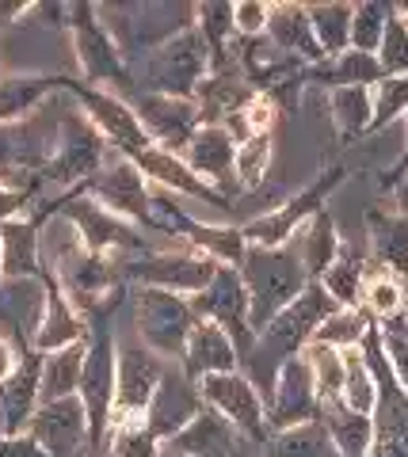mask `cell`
<instances>
[{"mask_svg":"<svg viewBox=\"0 0 408 457\" xmlns=\"http://www.w3.org/2000/svg\"><path fill=\"white\" fill-rule=\"evenodd\" d=\"M332 312H336V302L325 294V286H321V282H309L298 302L287 305V309L279 312V317L256 336V347H252V354L241 362V366H248L245 374L252 378V385H256L260 393L271 389L279 366L290 362V359H298V354H305V347H309V343H313V336H317V328L325 324Z\"/></svg>","mask_w":408,"mask_h":457,"instance_id":"cell-1","label":"cell"},{"mask_svg":"<svg viewBox=\"0 0 408 457\" xmlns=\"http://www.w3.org/2000/svg\"><path fill=\"white\" fill-rule=\"evenodd\" d=\"M62 27L69 31V42H73V57H77V80L88 84V88H104L115 92L122 99H134L137 80L130 62L122 57L115 35L104 27L100 8L84 4V0H73V4H62Z\"/></svg>","mask_w":408,"mask_h":457,"instance_id":"cell-2","label":"cell"},{"mask_svg":"<svg viewBox=\"0 0 408 457\" xmlns=\"http://www.w3.org/2000/svg\"><path fill=\"white\" fill-rule=\"evenodd\" d=\"M241 282L248 290V320L252 332H263L287 305H294L305 294L309 275L294 245L287 248H248L241 263Z\"/></svg>","mask_w":408,"mask_h":457,"instance_id":"cell-3","label":"cell"},{"mask_svg":"<svg viewBox=\"0 0 408 457\" xmlns=\"http://www.w3.org/2000/svg\"><path fill=\"white\" fill-rule=\"evenodd\" d=\"M96 8H100V20L115 35L130 69L142 65L168 38L195 27V4H172V0H137V4H96Z\"/></svg>","mask_w":408,"mask_h":457,"instance_id":"cell-4","label":"cell"},{"mask_svg":"<svg viewBox=\"0 0 408 457\" xmlns=\"http://www.w3.org/2000/svg\"><path fill=\"white\" fill-rule=\"evenodd\" d=\"M115 370H119V343L111 332V312L88 317V354L80 374V404L88 416V457H107L111 408H115Z\"/></svg>","mask_w":408,"mask_h":457,"instance_id":"cell-5","label":"cell"},{"mask_svg":"<svg viewBox=\"0 0 408 457\" xmlns=\"http://www.w3.org/2000/svg\"><path fill=\"white\" fill-rule=\"evenodd\" d=\"M344 179H347V168L329 164V168H321L298 195H290L283 206H275V210L260 213V218L245 221L241 233L248 240V248H287V245H294V237H298L302 228L325 210V203L340 191Z\"/></svg>","mask_w":408,"mask_h":457,"instance_id":"cell-6","label":"cell"},{"mask_svg":"<svg viewBox=\"0 0 408 457\" xmlns=\"http://www.w3.org/2000/svg\"><path fill=\"white\" fill-rule=\"evenodd\" d=\"M107 156H111V145L88 122V114L77 104H69L58 114V145H54L50 164L42 171V187H62V195L80 191L107 164Z\"/></svg>","mask_w":408,"mask_h":457,"instance_id":"cell-7","label":"cell"},{"mask_svg":"<svg viewBox=\"0 0 408 457\" xmlns=\"http://www.w3.org/2000/svg\"><path fill=\"white\" fill-rule=\"evenodd\" d=\"M130 302H134L137 343L149 347L153 354H161L164 362H184L187 339L195 324H199L187 297L153 290V286H130Z\"/></svg>","mask_w":408,"mask_h":457,"instance_id":"cell-8","label":"cell"},{"mask_svg":"<svg viewBox=\"0 0 408 457\" xmlns=\"http://www.w3.org/2000/svg\"><path fill=\"white\" fill-rule=\"evenodd\" d=\"M206 77H210V50L195 27L168 38L164 46H157L134 69L137 92H161L176 99H195Z\"/></svg>","mask_w":408,"mask_h":457,"instance_id":"cell-9","label":"cell"},{"mask_svg":"<svg viewBox=\"0 0 408 457\" xmlns=\"http://www.w3.org/2000/svg\"><path fill=\"white\" fill-rule=\"evenodd\" d=\"M62 218H65L69 228H73L77 245L84 252H92V255H107V260H137V255L149 252L142 228L115 218V213L104 210L84 191H65Z\"/></svg>","mask_w":408,"mask_h":457,"instance_id":"cell-10","label":"cell"},{"mask_svg":"<svg viewBox=\"0 0 408 457\" xmlns=\"http://www.w3.org/2000/svg\"><path fill=\"white\" fill-rule=\"evenodd\" d=\"M80 191L88 198H96L104 210H111L115 218L137 225L142 233H161L164 237L157 213H153V187H149V179L142 176V171H137V164L130 161V156L111 153L107 164L96 171Z\"/></svg>","mask_w":408,"mask_h":457,"instance_id":"cell-11","label":"cell"},{"mask_svg":"<svg viewBox=\"0 0 408 457\" xmlns=\"http://www.w3.org/2000/svg\"><path fill=\"white\" fill-rule=\"evenodd\" d=\"M153 213H157L164 237L184 240L187 248L210 255L214 263L241 270L245 255H248V240H245V233H241V225H214V221L195 218V213H187L172 195L157 191V187H153Z\"/></svg>","mask_w":408,"mask_h":457,"instance_id":"cell-12","label":"cell"},{"mask_svg":"<svg viewBox=\"0 0 408 457\" xmlns=\"http://www.w3.org/2000/svg\"><path fill=\"white\" fill-rule=\"evenodd\" d=\"M54 145H58V122H46L38 114L16 126H0V179L8 187L38 195Z\"/></svg>","mask_w":408,"mask_h":457,"instance_id":"cell-13","label":"cell"},{"mask_svg":"<svg viewBox=\"0 0 408 457\" xmlns=\"http://www.w3.org/2000/svg\"><path fill=\"white\" fill-rule=\"evenodd\" d=\"M218 267L210 255L195 252V248H161V252H146L137 260H126V282L130 286H153V290H168L179 297H195L214 282Z\"/></svg>","mask_w":408,"mask_h":457,"instance_id":"cell-14","label":"cell"},{"mask_svg":"<svg viewBox=\"0 0 408 457\" xmlns=\"http://www.w3.org/2000/svg\"><path fill=\"white\" fill-rule=\"evenodd\" d=\"M199 396L210 411L233 427L241 438L256 442V446H267L271 442V427H267V404L263 393L252 385V378L245 370H233V374H214L199 381Z\"/></svg>","mask_w":408,"mask_h":457,"instance_id":"cell-15","label":"cell"},{"mask_svg":"<svg viewBox=\"0 0 408 457\" xmlns=\"http://www.w3.org/2000/svg\"><path fill=\"white\" fill-rule=\"evenodd\" d=\"M195 317L199 320H210L218 324L225 336L237 343V351H241V362L252 354L256 347V332H252V320H248V290L241 282V270L237 267H218L214 282L199 290L195 297H187Z\"/></svg>","mask_w":408,"mask_h":457,"instance_id":"cell-16","label":"cell"},{"mask_svg":"<svg viewBox=\"0 0 408 457\" xmlns=\"http://www.w3.org/2000/svg\"><path fill=\"white\" fill-rule=\"evenodd\" d=\"M62 198H50V203H38L35 210L20 213L12 221H0V275L4 282H27L38 278L46 260H42V228L54 213H62Z\"/></svg>","mask_w":408,"mask_h":457,"instance_id":"cell-17","label":"cell"},{"mask_svg":"<svg viewBox=\"0 0 408 457\" xmlns=\"http://www.w3.org/2000/svg\"><path fill=\"white\" fill-rule=\"evenodd\" d=\"M263 404H267V427H271V435H283L290 427L321 420V396H317V381H313V370H309L305 354L279 366L271 389L263 393Z\"/></svg>","mask_w":408,"mask_h":457,"instance_id":"cell-18","label":"cell"},{"mask_svg":"<svg viewBox=\"0 0 408 457\" xmlns=\"http://www.w3.org/2000/svg\"><path fill=\"white\" fill-rule=\"evenodd\" d=\"M73 104L88 114V122L100 130V137L111 145V153L119 156H134L149 145V134L137 111L130 107V99H122L115 92H104V88H88V84H73Z\"/></svg>","mask_w":408,"mask_h":457,"instance_id":"cell-19","label":"cell"},{"mask_svg":"<svg viewBox=\"0 0 408 457\" xmlns=\"http://www.w3.org/2000/svg\"><path fill=\"white\" fill-rule=\"evenodd\" d=\"M161 354H153L142 343H126L119 347V370H115V408H111V423L115 420H146L153 404V393L161 389L164 370Z\"/></svg>","mask_w":408,"mask_h":457,"instance_id":"cell-20","label":"cell"},{"mask_svg":"<svg viewBox=\"0 0 408 457\" xmlns=\"http://www.w3.org/2000/svg\"><path fill=\"white\" fill-rule=\"evenodd\" d=\"M130 107L137 111L146 134H149V145L168 149V153H184L187 141L199 134V107L195 99H176V96H161V92H134Z\"/></svg>","mask_w":408,"mask_h":457,"instance_id":"cell-21","label":"cell"},{"mask_svg":"<svg viewBox=\"0 0 408 457\" xmlns=\"http://www.w3.org/2000/svg\"><path fill=\"white\" fill-rule=\"evenodd\" d=\"M42 317L35 324V332L27 336V343L38 351V354H54V351H65L73 343L88 339V317L69 302V294L62 290L58 275L50 267H42Z\"/></svg>","mask_w":408,"mask_h":457,"instance_id":"cell-22","label":"cell"},{"mask_svg":"<svg viewBox=\"0 0 408 457\" xmlns=\"http://www.w3.org/2000/svg\"><path fill=\"white\" fill-rule=\"evenodd\" d=\"M130 161L137 164V171L149 179V187L157 191H168V195H184V198H195L218 213H229L233 210V198H225L218 187H210L203 176H195L187 168V161L179 153H168V149H157V145H146L142 153H134Z\"/></svg>","mask_w":408,"mask_h":457,"instance_id":"cell-23","label":"cell"},{"mask_svg":"<svg viewBox=\"0 0 408 457\" xmlns=\"http://www.w3.org/2000/svg\"><path fill=\"white\" fill-rule=\"evenodd\" d=\"M27 431L46 446L50 457H88V416H84L80 396L38 404Z\"/></svg>","mask_w":408,"mask_h":457,"instance_id":"cell-24","label":"cell"},{"mask_svg":"<svg viewBox=\"0 0 408 457\" xmlns=\"http://www.w3.org/2000/svg\"><path fill=\"white\" fill-rule=\"evenodd\" d=\"M206 404H203V396H199V385L187 381V374L179 370V362H172L164 370V381H161V389L153 393V404L146 411V427L153 431V438L157 442H168V438H176L184 427L199 416Z\"/></svg>","mask_w":408,"mask_h":457,"instance_id":"cell-25","label":"cell"},{"mask_svg":"<svg viewBox=\"0 0 408 457\" xmlns=\"http://www.w3.org/2000/svg\"><path fill=\"white\" fill-rule=\"evenodd\" d=\"M77 77L65 73H0V126L35 119L54 92H73Z\"/></svg>","mask_w":408,"mask_h":457,"instance_id":"cell-26","label":"cell"},{"mask_svg":"<svg viewBox=\"0 0 408 457\" xmlns=\"http://www.w3.org/2000/svg\"><path fill=\"white\" fill-rule=\"evenodd\" d=\"M187 161V168L195 176H203L210 187H218L225 198L237 195V141L225 134V126H199V134L187 141V149L179 153Z\"/></svg>","mask_w":408,"mask_h":457,"instance_id":"cell-27","label":"cell"},{"mask_svg":"<svg viewBox=\"0 0 408 457\" xmlns=\"http://www.w3.org/2000/svg\"><path fill=\"white\" fill-rule=\"evenodd\" d=\"M179 370L187 374V381L199 385L203 378L233 374V370H241V351H237V343L225 336L218 324L199 320V324H195V332H191V339H187V351H184V362H179Z\"/></svg>","mask_w":408,"mask_h":457,"instance_id":"cell-28","label":"cell"},{"mask_svg":"<svg viewBox=\"0 0 408 457\" xmlns=\"http://www.w3.org/2000/svg\"><path fill=\"white\" fill-rule=\"evenodd\" d=\"M256 88L248 84V77L241 73V65L233 69H218V73H210L199 92H195V107H199V119L203 126H221L225 119H233V114H241Z\"/></svg>","mask_w":408,"mask_h":457,"instance_id":"cell-29","label":"cell"},{"mask_svg":"<svg viewBox=\"0 0 408 457\" xmlns=\"http://www.w3.org/2000/svg\"><path fill=\"white\" fill-rule=\"evenodd\" d=\"M367 240H371V263L408 282V218L404 213L371 206Z\"/></svg>","mask_w":408,"mask_h":457,"instance_id":"cell-30","label":"cell"},{"mask_svg":"<svg viewBox=\"0 0 408 457\" xmlns=\"http://www.w3.org/2000/svg\"><path fill=\"white\" fill-rule=\"evenodd\" d=\"M386 73L378 65V54H359V50H344L336 57H325V62L305 69V84H317L325 92L336 88H374L382 84Z\"/></svg>","mask_w":408,"mask_h":457,"instance_id":"cell-31","label":"cell"},{"mask_svg":"<svg viewBox=\"0 0 408 457\" xmlns=\"http://www.w3.org/2000/svg\"><path fill=\"white\" fill-rule=\"evenodd\" d=\"M267 38H271L283 54L298 57V62H305V65L325 62V54H321V46H317V35H313V23H309V8L305 4H271Z\"/></svg>","mask_w":408,"mask_h":457,"instance_id":"cell-32","label":"cell"},{"mask_svg":"<svg viewBox=\"0 0 408 457\" xmlns=\"http://www.w3.org/2000/svg\"><path fill=\"white\" fill-rule=\"evenodd\" d=\"M237 438H241V435H237L233 427L218 416V411L203 408L199 416H195L176 438H168L164 446L176 450V453H184V457H233Z\"/></svg>","mask_w":408,"mask_h":457,"instance_id":"cell-33","label":"cell"},{"mask_svg":"<svg viewBox=\"0 0 408 457\" xmlns=\"http://www.w3.org/2000/svg\"><path fill=\"white\" fill-rule=\"evenodd\" d=\"M321 427L329 431L340 457H371L374 453V420L355 408H347L344 400H325V404H321Z\"/></svg>","mask_w":408,"mask_h":457,"instance_id":"cell-34","label":"cell"},{"mask_svg":"<svg viewBox=\"0 0 408 457\" xmlns=\"http://www.w3.org/2000/svg\"><path fill=\"white\" fill-rule=\"evenodd\" d=\"M195 31L203 35L210 50V73L237 65V31H233V4L225 0H203L195 4Z\"/></svg>","mask_w":408,"mask_h":457,"instance_id":"cell-35","label":"cell"},{"mask_svg":"<svg viewBox=\"0 0 408 457\" xmlns=\"http://www.w3.org/2000/svg\"><path fill=\"white\" fill-rule=\"evenodd\" d=\"M294 248H298V255H302L309 282H321V275L336 263V255H340V248H344V237H340V228H336L332 213L321 210L317 218L294 237Z\"/></svg>","mask_w":408,"mask_h":457,"instance_id":"cell-36","label":"cell"},{"mask_svg":"<svg viewBox=\"0 0 408 457\" xmlns=\"http://www.w3.org/2000/svg\"><path fill=\"white\" fill-rule=\"evenodd\" d=\"M367 270H371V260H367V255H359L344 240L336 263L325 270V275H321V286H325V294L336 302V309H359L362 286H367Z\"/></svg>","mask_w":408,"mask_h":457,"instance_id":"cell-37","label":"cell"},{"mask_svg":"<svg viewBox=\"0 0 408 457\" xmlns=\"http://www.w3.org/2000/svg\"><path fill=\"white\" fill-rule=\"evenodd\" d=\"M329 114L340 141H359L374 130V88H336L329 92Z\"/></svg>","mask_w":408,"mask_h":457,"instance_id":"cell-38","label":"cell"},{"mask_svg":"<svg viewBox=\"0 0 408 457\" xmlns=\"http://www.w3.org/2000/svg\"><path fill=\"white\" fill-rule=\"evenodd\" d=\"M359 309L367 312L374 324H386V320L404 317V309H408V282L371 263L367 286H362V297H359Z\"/></svg>","mask_w":408,"mask_h":457,"instance_id":"cell-39","label":"cell"},{"mask_svg":"<svg viewBox=\"0 0 408 457\" xmlns=\"http://www.w3.org/2000/svg\"><path fill=\"white\" fill-rule=\"evenodd\" d=\"M84 354H88V339L73 343L65 351L42 354V404L50 400H65L80 393V374H84Z\"/></svg>","mask_w":408,"mask_h":457,"instance_id":"cell-40","label":"cell"},{"mask_svg":"<svg viewBox=\"0 0 408 457\" xmlns=\"http://www.w3.org/2000/svg\"><path fill=\"white\" fill-rule=\"evenodd\" d=\"M305 8H309V23H313L321 54L336 57L351 50V12H355V4H305Z\"/></svg>","mask_w":408,"mask_h":457,"instance_id":"cell-41","label":"cell"},{"mask_svg":"<svg viewBox=\"0 0 408 457\" xmlns=\"http://www.w3.org/2000/svg\"><path fill=\"white\" fill-rule=\"evenodd\" d=\"M267 457H340L332 446L329 431L317 423H302V427H290L283 435H271L267 442Z\"/></svg>","mask_w":408,"mask_h":457,"instance_id":"cell-42","label":"cell"},{"mask_svg":"<svg viewBox=\"0 0 408 457\" xmlns=\"http://www.w3.org/2000/svg\"><path fill=\"white\" fill-rule=\"evenodd\" d=\"M275 161V134H252L248 141L237 145V164H233V176H237V191H256L260 183L267 179Z\"/></svg>","mask_w":408,"mask_h":457,"instance_id":"cell-43","label":"cell"},{"mask_svg":"<svg viewBox=\"0 0 408 457\" xmlns=\"http://www.w3.org/2000/svg\"><path fill=\"white\" fill-rule=\"evenodd\" d=\"M344 404L362 411V416H374V404H378V381L367 366V354L362 347L355 351H344Z\"/></svg>","mask_w":408,"mask_h":457,"instance_id":"cell-44","label":"cell"},{"mask_svg":"<svg viewBox=\"0 0 408 457\" xmlns=\"http://www.w3.org/2000/svg\"><path fill=\"white\" fill-rule=\"evenodd\" d=\"M371 328H374V320L362 309H336L332 317L317 328L313 343H325V347H336V351H355V347H362Z\"/></svg>","mask_w":408,"mask_h":457,"instance_id":"cell-45","label":"cell"},{"mask_svg":"<svg viewBox=\"0 0 408 457\" xmlns=\"http://www.w3.org/2000/svg\"><path fill=\"white\" fill-rule=\"evenodd\" d=\"M389 20H393V4H382V0L355 4V12H351V50L378 54V46H382V38H386Z\"/></svg>","mask_w":408,"mask_h":457,"instance_id":"cell-46","label":"cell"},{"mask_svg":"<svg viewBox=\"0 0 408 457\" xmlns=\"http://www.w3.org/2000/svg\"><path fill=\"white\" fill-rule=\"evenodd\" d=\"M164 442L153 438L146 420H115L107 431V457H161Z\"/></svg>","mask_w":408,"mask_h":457,"instance_id":"cell-47","label":"cell"},{"mask_svg":"<svg viewBox=\"0 0 408 457\" xmlns=\"http://www.w3.org/2000/svg\"><path fill=\"white\" fill-rule=\"evenodd\" d=\"M305 362H309V370H313L321 404H325V400H340L344 396V351L325 347V343H309V347H305Z\"/></svg>","mask_w":408,"mask_h":457,"instance_id":"cell-48","label":"cell"},{"mask_svg":"<svg viewBox=\"0 0 408 457\" xmlns=\"http://www.w3.org/2000/svg\"><path fill=\"white\" fill-rule=\"evenodd\" d=\"M397 119H408V77H386L374 84V130H386Z\"/></svg>","mask_w":408,"mask_h":457,"instance_id":"cell-49","label":"cell"},{"mask_svg":"<svg viewBox=\"0 0 408 457\" xmlns=\"http://www.w3.org/2000/svg\"><path fill=\"white\" fill-rule=\"evenodd\" d=\"M378 65L386 77H408V27L397 20V12H393L386 38L378 46Z\"/></svg>","mask_w":408,"mask_h":457,"instance_id":"cell-50","label":"cell"},{"mask_svg":"<svg viewBox=\"0 0 408 457\" xmlns=\"http://www.w3.org/2000/svg\"><path fill=\"white\" fill-rule=\"evenodd\" d=\"M378 336H382L386 359H389V366H393V374H397L401 389L408 393V317L378 324Z\"/></svg>","mask_w":408,"mask_h":457,"instance_id":"cell-51","label":"cell"},{"mask_svg":"<svg viewBox=\"0 0 408 457\" xmlns=\"http://www.w3.org/2000/svg\"><path fill=\"white\" fill-rule=\"evenodd\" d=\"M267 23H271V4H263V0H241V4H233L237 38H263Z\"/></svg>","mask_w":408,"mask_h":457,"instance_id":"cell-52","label":"cell"},{"mask_svg":"<svg viewBox=\"0 0 408 457\" xmlns=\"http://www.w3.org/2000/svg\"><path fill=\"white\" fill-rule=\"evenodd\" d=\"M245 114V126H248V137L252 134H275V119H279V104L271 96L256 92L252 96V104L241 111Z\"/></svg>","mask_w":408,"mask_h":457,"instance_id":"cell-53","label":"cell"},{"mask_svg":"<svg viewBox=\"0 0 408 457\" xmlns=\"http://www.w3.org/2000/svg\"><path fill=\"white\" fill-rule=\"evenodd\" d=\"M0 457H50V453L31 431H23V435H4L0 431Z\"/></svg>","mask_w":408,"mask_h":457,"instance_id":"cell-54","label":"cell"},{"mask_svg":"<svg viewBox=\"0 0 408 457\" xmlns=\"http://www.w3.org/2000/svg\"><path fill=\"white\" fill-rule=\"evenodd\" d=\"M35 191H20V187H8L4 179H0V221H12V218H20V213L31 210L35 203Z\"/></svg>","mask_w":408,"mask_h":457,"instance_id":"cell-55","label":"cell"},{"mask_svg":"<svg viewBox=\"0 0 408 457\" xmlns=\"http://www.w3.org/2000/svg\"><path fill=\"white\" fill-rule=\"evenodd\" d=\"M16 362H20V332H12V336L0 332V385L8 381Z\"/></svg>","mask_w":408,"mask_h":457,"instance_id":"cell-56","label":"cell"},{"mask_svg":"<svg viewBox=\"0 0 408 457\" xmlns=\"http://www.w3.org/2000/svg\"><path fill=\"white\" fill-rule=\"evenodd\" d=\"M404 130H408V119H404ZM404 179H408V137H404V156L386 171L382 183H386V191H393V187H397V183H404Z\"/></svg>","mask_w":408,"mask_h":457,"instance_id":"cell-57","label":"cell"},{"mask_svg":"<svg viewBox=\"0 0 408 457\" xmlns=\"http://www.w3.org/2000/svg\"><path fill=\"white\" fill-rule=\"evenodd\" d=\"M23 16H35V4H0V31H8Z\"/></svg>","mask_w":408,"mask_h":457,"instance_id":"cell-58","label":"cell"},{"mask_svg":"<svg viewBox=\"0 0 408 457\" xmlns=\"http://www.w3.org/2000/svg\"><path fill=\"white\" fill-rule=\"evenodd\" d=\"M393 12H397V20L408 27V0H404V4H393Z\"/></svg>","mask_w":408,"mask_h":457,"instance_id":"cell-59","label":"cell"},{"mask_svg":"<svg viewBox=\"0 0 408 457\" xmlns=\"http://www.w3.org/2000/svg\"><path fill=\"white\" fill-rule=\"evenodd\" d=\"M4 286L8 282H4V275H0V309H4Z\"/></svg>","mask_w":408,"mask_h":457,"instance_id":"cell-60","label":"cell"},{"mask_svg":"<svg viewBox=\"0 0 408 457\" xmlns=\"http://www.w3.org/2000/svg\"><path fill=\"white\" fill-rule=\"evenodd\" d=\"M161 457H184V453H176V450H168V446H164V453H161Z\"/></svg>","mask_w":408,"mask_h":457,"instance_id":"cell-61","label":"cell"}]
</instances>
